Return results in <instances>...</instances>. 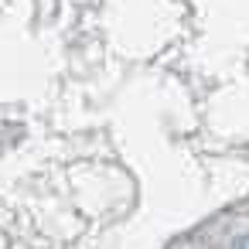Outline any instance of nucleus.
<instances>
[{
    "label": "nucleus",
    "instance_id": "1",
    "mask_svg": "<svg viewBox=\"0 0 249 249\" xmlns=\"http://www.w3.org/2000/svg\"><path fill=\"white\" fill-rule=\"evenodd\" d=\"M232 249H249V232H246V235H239V239H235V246H232Z\"/></svg>",
    "mask_w": 249,
    "mask_h": 249
}]
</instances>
